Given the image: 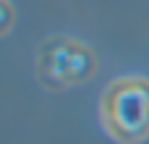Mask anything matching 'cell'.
I'll return each mask as SVG.
<instances>
[{
    "instance_id": "cell-2",
    "label": "cell",
    "mask_w": 149,
    "mask_h": 144,
    "mask_svg": "<svg viewBox=\"0 0 149 144\" xmlns=\"http://www.w3.org/2000/svg\"><path fill=\"white\" fill-rule=\"evenodd\" d=\"M34 71L45 89L63 92L86 84L97 73V55L79 39L58 37V39H47L39 47Z\"/></svg>"
},
{
    "instance_id": "cell-3",
    "label": "cell",
    "mask_w": 149,
    "mask_h": 144,
    "mask_svg": "<svg viewBox=\"0 0 149 144\" xmlns=\"http://www.w3.org/2000/svg\"><path fill=\"white\" fill-rule=\"evenodd\" d=\"M10 26H13V8L8 0H0V37L8 34Z\"/></svg>"
},
{
    "instance_id": "cell-1",
    "label": "cell",
    "mask_w": 149,
    "mask_h": 144,
    "mask_svg": "<svg viewBox=\"0 0 149 144\" xmlns=\"http://www.w3.org/2000/svg\"><path fill=\"white\" fill-rule=\"evenodd\" d=\"M105 131L120 144L149 139V79L126 76L107 84L100 102Z\"/></svg>"
}]
</instances>
